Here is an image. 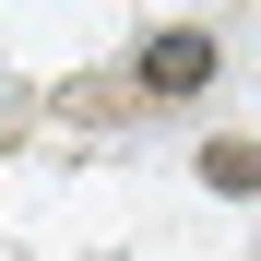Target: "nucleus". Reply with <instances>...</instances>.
Returning a JSON list of instances; mask_svg holds the SVG:
<instances>
[{"label": "nucleus", "instance_id": "nucleus-1", "mask_svg": "<svg viewBox=\"0 0 261 261\" xmlns=\"http://www.w3.org/2000/svg\"><path fill=\"white\" fill-rule=\"evenodd\" d=\"M143 83H154V95H202V83H214V36L202 24H154L143 36Z\"/></svg>", "mask_w": 261, "mask_h": 261}, {"label": "nucleus", "instance_id": "nucleus-2", "mask_svg": "<svg viewBox=\"0 0 261 261\" xmlns=\"http://www.w3.org/2000/svg\"><path fill=\"white\" fill-rule=\"evenodd\" d=\"M202 178L238 202V190H261V154H249V143H202Z\"/></svg>", "mask_w": 261, "mask_h": 261}]
</instances>
